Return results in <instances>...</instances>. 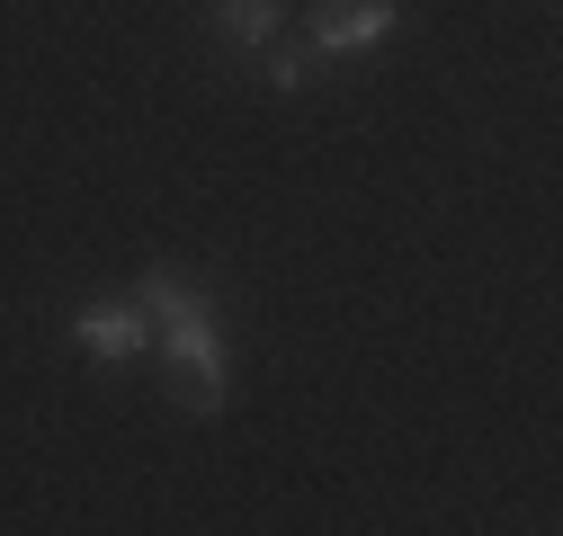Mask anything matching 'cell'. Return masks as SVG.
Returning <instances> with one entry per match:
<instances>
[{"label":"cell","instance_id":"obj_1","mask_svg":"<svg viewBox=\"0 0 563 536\" xmlns=\"http://www.w3.org/2000/svg\"><path fill=\"white\" fill-rule=\"evenodd\" d=\"M134 304L153 313V340L170 358V384L188 412H224L233 402V349H224V322H216V295L179 268H144L134 278Z\"/></svg>","mask_w":563,"mask_h":536},{"label":"cell","instance_id":"obj_2","mask_svg":"<svg viewBox=\"0 0 563 536\" xmlns=\"http://www.w3.org/2000/svg\"><path fill=\"white\" fill-rule=\"evenodd\" d=\"M394 27H402V0H313L305 45H313L322 63H349V54L394 45Z\"/></svg>","mask_w":563,"mask_h":536},{"label":"cell","instance_id":"obj_3","mask_svg":"<svg viewBox=\"0 0 563 536\" xmlns=\"http://www.w3.org/2000/svg\"><path fill=\"white\" fill-rule=\"evenodd\" d=\"M73 349H90L99 367H134V358L153 349V313L134 304V295H90L73 313Z\"/></svg>","mask_w":563,"mask_h":536},{"label":"cell","instance_id":"obj_4","mask_svg":"<svg viewBox=\"0 0 563 536\" xmlns=\"http://www.w3.org/2000/svg\"><path fill=\"white\" fill-rule=\"evenodd\" d=\"M277 19H287V0H216L206 36L233 45V54H260V45H277Z\"/></svg>","mask_w":563,"mask_h":536},{"label":"cell","instance_id":"obj_5","mask_svg":"<svg viewBox=\"0 0 563 536\" xmlns=\"http://www.w3.org/2000/svg\"><path fill=\"white\" fill-rule=\"evenodd\" d=\"M260 54H268V90H287V99L322 81V54L313 45H260Z\"/></svg>","mask_w":563,"mask_h":536}]
</instances>
